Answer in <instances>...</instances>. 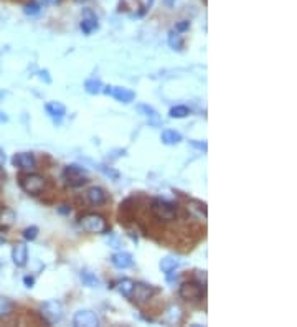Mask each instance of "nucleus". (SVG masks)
<instances>
[{
    "label": "nucleus",
    "instance_id": "nucleus-21",
    "mask_svg": "<svg viewBox=\"0 0 297 327\" xmlns=\"http://www.w3.org/2000/svg\"><path fill=\"white\" fill-rule=\"evenodd\" d=\"M160 139H162L163 144H167V145H175V144H178V142L182 141V134H180V132L174 131V129H167V131L162 132Z\"/></svg>",
    "mask_w": 297,
    "mask_h": 327
},
{
    "label": "nucleus",
    "instance_id": "nucleus-36",
    "mask_svg": "<svg viewBox=\"0 0 297 327\" xmlns=\"http://www.w3.org/2000/svg\"><path fill=\"white\" fill-rule=\"evenodd\" d=\"M4 164H5V152L0 149V169L4 167Z\"/></svg>",
    "mask_w": 297,
    "mask_h": 327
},
{
    "label": "nucleus",
    "instance_id": "nucleus-27",
    "mask_svg": "<svg viewBox=\"0 0 297 327\" xmlns=\"http://www.w3.org/2000/svg\"><path fill=\"white\" fill-rule=\"evenodd\" d=\"M84 88L89 95H99V93H103L104 86L99 79H88V81L84 83Z\"/></svg>",
    "mask_w": 297,
    "mask_h": 327
},
{
    "label": "nucleus",
    "instance_id": "nucleus-15",
    "mask_svg": "<svg viewBox=\"0 0 297 327\" xmlns=\"http://www.w3.org/2000/svg\"><path fill=\"white\" fill-rule=\"evenodd\" d=\"M137 111L141 112L142 116H145L149 119V124L152 126H160L162 121H160V116H158V112L152 108L149 104H137Z\"/></svg>",
    "mask_w": 297,
    "mask_h": 327
},
{
    "label": "nucleus",
    "instance_id": "nucleus-29",
    "mask_svg": "<svg viewBox=\"0 0 297 327\" xmlns=\"http://www.w3.org/2000/svg\"><path fill=\"white\" fill-rule=\"evenodd\" d=\"M38 233H40L38 226H28V228L23 230V238L26 242H33V240L38 236Z\"/></svg>",
    "mask_w": 297,
    "mask_h": 327
},
{
    "label": "nucleus",
    "instance_id": "nucleus-1",
    "mask_svg": "<svg viewBox=\"0 0 297 327\" xmlns=\"http://www.w3.org/2000/svg\"><path fill=\"white\" fill-rule=\"evenodd\" d=\"M150 212L158 222H175L177 220V205L163 198H154L150 203Z\"/></svg>",
    "mask_w": 297,
    "mask_h": 327
},
{
    "label": "nucleus",
    "instance_id": "nucleus-41",
    "mask_svg": "<svg viewBox=\"0 0 297 327\" xmlns=\"http://www.w3.org/2000/svg\"><path fill=\"white\" fill-rule=\"evenodd\" d=\"M78 2H86V0H78Z\"/></svg>",
    "mask_w": 297,
    "mask_h": 327
},
{
    "label": "nucleus",
    "instance_id": "nucleus-4",
    "mask_svg": "<svg viewBox=\"0 0 297 327\" xmlns=\"http://www.w3.org/2000/svg\"><path fill=\"white\" fill-rule=\"evenodd\" d=\"M18 184L28 195H40L45 190V179L38 173H23V175H20Z\"/></svg>",
    "mask_w": 297,
    "mask_h": 327
},
{
    "label": "nucleus",
    "instance_id": "nucleus-16",
    "mask_svg": "<svg viewBox=\"0 0 297 327\" xmlns=\"http://www.w3.org/2000/svg\"><path fill=\"white\" fill-rule=\"evenodd\" d=\"M96 28H97V17L89 9H86L83 13V20H81V30L89 35V33Z\"/></svg>",
    "mask_w": 297,
    "mask_h": 327
},
{
    "label": "nucleus",
    "instance_id": "nucleus-6",
    "mask_svg": "<svg viewBox=\"0 0 297 327\" xmlns=\"http://www.w3.org/2000/svg\"><path fill=\"white\" fill-rule=\"evenodd\" d=\"M205 292V286H202L196 281H185L182 283L180 289H178V294L182 299L188 303H200Z\"/></svg>",
    "mask_w": 297,
    "mask_h": 327
},
{
    "label": "nucleus",
    "instance_id": "nucleus-31",
    "mask_svg": "<svg viewBox=\"0 0 297 327\" xmlns=\"http://www.w3.org/2000/svg\"><path fill=\"white\" fill-rule=\"evenodd\" d=\"M99 169H101V170L106 173V175L111 177V179H114V180H116V179H119V172L112 170V169H108V167H106V165H101V167H99Z\"/></svg>",
    "mask_w": 297,
    "mask_h": 327
},
{
    "label": "nucleus",
    "instance_id": "nucleus-33",
    "mask_svg": "<svg viewBox=\"0 0 297 327\" xmlns=\"http://www.w3.org/2000/svg\"><path fill=\"white\" fill-rule=\"evenodd\" d=\"M38 78L42 79V81L45 79V83H51V78L48 76V71H40L38 73Z\"/></svg>",
    "mask_w": 297,
    "mask_h": 327
},
{
    "label": "nucleus",
    "instance_id": "nucleus-5",
    "mask_svg": "<svg viewBox=\"0 0 297 327\" xmlns=\"http://www.w3.org/2000/svg\"><path fill=\"white\" fill-rule=\"evenodd\" d=\"M63 179L68 187H71V189H78V187H83L86 182H88V173H86L83 167L71 164V165L64 167Z\"/></svg>",
    "mask_w": 297,
    "mask_h": 327
},
{
    "label": "nucleus",
    "instance_id": "nucleus-22",
    "mask_svg": "<svg viewBox=\"0 0 297 327\" xmlns=\"http://www.w3.org/2000/svg\"><path fill=\"white\" fill-rule=\"evenodd\" d=\"M79 279H81V283L84 286H88V288H97L99 286V278L94 275V273H91L88 270L79 273Z\"/></svg>",
    "mask_w": 297,
    "mask_h": 327
},
{
    "label": "nucleus",
    "instance_id": "nucleus-20",
    "mask_svg": "<svg viewBox=\"0 0 297 327\" xmlns=\"http://www.w3.org/2000/svg\"><path fill=\"white\" fill-rule=\"evenodd\" d=\"M187 210L190 213H196L198 218H203V220L207 218V206H205V203L198 202V200H188Z\"/></svg>",
    "mask_w": 297,
    "mask_h": 327
},
{
    "label": "nucleus",
    "instance_id": "nucleus-19",
    "mask_svg": "<svg viewBox=\"0 0 297 327\" xmlns=\"http://www.w3.org/2000/svg\"><path fill=\"white\" fill-rule=\"evenodd\" d=\"M182 309L178 308V306H170L169 311L165 312V316H163V321L165 322H169V324H178L182 321Z\"/></svg>",
    "mask_w": 297,
    "mask_h": 327
},
{
    "label": "nucleus",
    "instance_id": "nucleus-2",
    "mask_svg": "<svg viewBox=\"0 0 297 327\" xmlns=\"http://www.w3.org/2000/svg\"><path fill=\"white\" fill-rule=\"evenodd\" d=\"M79 226L86 231L91 233V235H103L108 230V223H106V218L103 215H97V213H88L79 218Z\"/></svg>",
    "mask_w": 297,
    "mask_h": 327
},
{
    "label": "nucleus",
    "instance_id": "nucleus-39",
    "mask_svg": "<svg viewBox=\"0 0 297 327\" xmlns=\"http://www.w3.org/2000/svg\"><path fill=\"white\" fill-rule=\"evenodd\" d=\"M5 95H7V93H5V91H2V90H0V99H4V98H5Z\"/></svg>",
    "mask_w": 297,
    "mask_h": 327
},
{
    "label": "nucleus",
    "instance_id": "nucleus-3",
    "mask_svg": "<svg viewBox=\"0 0 297 327\" xmlns=\"http://www.w3.org/2000/svg\"><path fill=\"white\" fill-rule=\"evenodd\" d=\"M40 314H42L43 321L48 325L58 324L63 319V306L59 301H56V299H50V301L42 304Z\"/></svg>",
    "mask_w": 297,
    "mask_h": 327
},
{
    "label": "nucleus",
    "instance_id": "nucleus-14",
    "mask_svg": "<svg viewBox=\"0 0 297 327\" xmlns=\"http://www.w3.org/2000/svg\"><path fill=\"white\" fill-rule=\"evenodd\" d=\"M15 220H17L15 212L9 209V206L0 205V230H9L15 223Z\"/></svg>",
    "mask_w": 297,
    "mask_h": 327
},
{
    "label": "nucleus",
    "instance_id": "nucleus-37",
    "mask_svg": "<svg viewBox=\"0 0 297 327\" xmlns=\"http://www.w3.org/2000/svg\"><path fill=\"white\" fill-rule=\"evenodd\" d=\"M7 121H9V116H7L4 111H0V123H7Z\"/></svg>",
    "mask_w": 297,
    "mask_h": 327
},
{
    "label": "nucleus",
    "instance_id": "nucleus-13",
    "mask_svg": "<svg viewBox=\"0 0 297 327\" xmlns=\"http://www.w3.org/2000/svg\"><path fill=\"white\" fill-rule=\"evenodd\" d=\"M111 263L119 270H127V268H132V264H134V258H132V255L127 251H119L116 255H112Z\"/></svg>",
    "mask_w": 297,
    "mask_h": 327
},
{
    "label": "nucleus",
    "instance_id": "nucleus-42",
    "mask_svg": "<svg viewBox=\"0 0 297 327\" xmlns=\"http://www.w3.org/2000/svg\"><path fill=\"white\" fill-rule=\"evenodd\" d=\"M0 185H2V180H0Z\"/></svg>",
    "mask_w": 297,
    "mask_h": 327
},
{
    "label": "nucleus",
    "instance_id": "nucleus-17",
    "mask_svg": "<svg viewBox=\"0 0 297 327\" xmlns=\"http://www.w3.org/2000/svg\"><path fill=\"white\" fill-rule=\"evenodd\" d=\"M45 109L46 112L55 119V121H59V119H63L66 116V108H64V104L61 103H58V101H51V103H46L45 106Z\"/></svg>",
    "mask_w": 297,
    "mask_h": 327
},
{
    "label": "nucleus",
    "instance_id": "nucleus-23",
    "mask_svg": "<svg viewBox=\"0 0 297 327\" xmlns=\"http://www.w3.org/2000/svg\"><path fill=\"white\" fill-rule=\"evenodd\" d=\"M13 309H15V306L10 301L9 298H4L0 296V319H7L13 314Z\"/></svg>",
    "mask_w": 297,
    "mask_h": 327
},
{
    "label": "nucleus",
    "instance_id": "nucleus-12",
    "mask_svg": "<svg viewBox=\"0 0 297 327\" xmlns=\"http://www.w3.org/2000/svg\"><path fill=\"white\" fill-rule=\"evenodd\" d=\"M12 259L15 266L18 268H23V266L28 263V246L25 243H17L12 248Z\"/></svg>",
    "mask_w": 297,
    "mask_h": 327
},
{
    "label": "nucleus",
    "instance_id": "nucleus-24",
    "mask_svg": "<svg viewBox=\"0 0 297 327\" xmlns=\"http://www.w3.org/2000/svg\"><path fill=\"white\" fill-rule=\"evenodd\" d=\"M134 281L132 279H129V278H125V279H122V281H119L117 283V289H119V292L124 296V298H127V299H130V294H132V289H134Z\"/></svg>",
    "mask_w": 297,
    "mask_h": 327
},
{
    "label": "nucleus",
    "instance_id": "nucleus-8",
    "mask_svg": "<svg viewBox=\"0 0 297 327\" xmlns=\"http://www.w3.org/2000/svg\"><path fill=\"white\" fill-rule=\"evenodd\" d=\"M73 324L76 327H97L99 319L92 311L89 309H81L78 311L75 317H73Z\"/></svg>",
    "mask_w": 297,
    "mask_h": 327
},
{
    "label": "nucleus",
    "instance_id": "nucleus-38",
    "mask_svg": "<svg viewBox=\"0 0 297 327\" xmlns=\"http://www.w3.org/2000/svg\"><path fill=\"white\" fill-rule=\"evenodd\" d=\"M163 2H165V4H167L169 7H172V5H174V4H175V0H163Z\"/></svg>",
    "mask_w": 297,
    "mask_h": 327
},
{
    "label": "nucleus",
    "instance_id": "nucleus-10",
    "mask_svg": "<svg viewBox=\"0 0 297 327\" xmlns=\"http://www.w3.org/2000/svg\"><path fill=\"white\" fill-rule=\"evenodd\" d=\"M12 162L20 170H33L37 167V159L31 152H18L13 156Z\"/></svg>",
    "mask_w": 297,
    "mask_h": 327
},
{
    "label": "nucleus",
    "instance_id": "nucleus-34",
    "mask_svg": "<svg viewBox=\"0 0 297 327\" xmlns=\"http://www.w3.org/2000/svg\"><path fill=\"white\" fill-rule=\"evenodd\" d=\"M23 283H25L26 286H28V288H31L33 283H35V278H33V276H25V278H23Z\"/></svg>",
    "mask_w": 297,
    "mask_h": 327
},
{
    "label": "nucleus",
    "instance_id": "nucleus-40",
    "mask_svg": "<svg viewBox=\"0 0 297 327\" xmlns=\"http://www.w3.org/2000/svg\"><path fill=\"white\" fill-rule=\"evenodd\" d=\"M5 243V238H0V245H4Z\"/></svg>",
    "mask_w": 297,
    "mask_h": 327
},
{
    "label": "nucleus",
    "instance_id": "nucleus-32",
    "mask_svg": "<svg viewBox=\"0 0 297 327\" xmlns=\"http://www.w3.org/2000/svg\"><path fill=\"white\" fill-rule=\"evenodd\" d=\"M190 145H191V147L198 149V151H202V152H207V149H208L207 142H196V141H190Z\"/></svg>",
    "mask_w": 297,
    "mask_h": 327
},
{
    "label": "nucleus",
    "instance_id": "nucleus-7",
    "mask_svg": "<svg viewBox=\"0 0 297 327\" xmlns=\"http://www.w3.org/2000/svg\"><path fill=\"white\" fill-rule=\"evenodd\" d=\"M154 294H155V289L152 288L150 284L136 283V284H134V289H132L130 299H132V301H134L136 304H144V303H149Z\"/></svg>",
    "mask_w": 297,
    "mask_h": 327
},
{
    "label": "nucleus",
    "instance_id": "nucleus-11",
    "mask_svg": "<svg viewBox=\"0 0 297 327\" xmlns=\"http://www.w3.org/2000/svg\"><path fill=\"white\" fill-rule=\"evenodd\" d=\"M86 198H88V202L92 205V206H103L108 203V193L103 189V187H91V189L86 192Z\"/></svg>",
    "mask_w": 297,
    "mask_h": 327
},
{
    "label": "nucleus",
    "instance_id": "nucleus-35",
    "mask_svg": "<svg viewBox=\"0 0 297 327\" xmlns=\"http://www.w3.org/2000/svg\"><path fill=\"white\" fill-rule=\"evenodd\" d=\"M38 4H45V5H56L59 4V0H37Z\"/></svg>",
    "mask_w": 297,
    "mask_h": 327
},
{
    "label": "nucleus",
    "instance_id": "nucleus-28",
    "mask_svg": "<svg viewBox=\"0 0 297 327\" xmlns=\"http://www.w3.org/2000/svg\"><path fill=\"white\" fill-rule=\"evenodd\" d=\"M23 12H25L28 17H37V15H40V13H42V5L37 4V2H33V4H26V5H25V9H23Z\"/></svg>",
    "mask_w": 297,
    "mask_h": 327
},
{
    "label": "nucleus",
    "instance_id": "nucleus-26",
    "mask_svg": "<svg viewBox=\"0 0 297 327\" xmlns=\"http://www.w3.org/2000/svg\"><path fill=\"white\" fill-rule=\"evenodd\" d=\"M188 114H190V109L187 108V106H183V104L174 106V108L169 111V116L174 117V119H183V117H187Z\"/></svg>",
    "mask_w": 297,
    "mask_h": 327
},
{
    "label": "nucleus",
    "instance_id": "nucleus-25",
    "mask_svg": "<svg viewBox=\"0 0 297 327\" xmlns=\"http://www.w3.org/2000/svg\"><path fill=\"white\" fill-rule=\"evenodd\" d=\"M169 46L172 50H177V51H180L183 48V40L180 37V33H178V32H170L169 33Z\"/></svg>",
    "mask_w": 297,
    "mask_h": 327
},
{
    "label": "nucleus",
    "instance_id": "nucleus-18",
    "mask_svg": "<svg viewBox=\"0 0 297 327\" xmlns=\"http://www.w3.org/2000/svg\"><path fill=\"white\" fill-rule=\"evenodd\" d=\"M160 270L162 273H165V275H169V273H174L178 266H180V259H178L177 256H165L160 259Z\"/></svg>",
    "mask_w": 297,
    "mask_h": 327
},
{
    "label": "nucleus",
    "instance_id": "nucleus-30",
    "mask_svg": "<svg viewBox=\"0 0 297 327\" xmlns=\"http://www.w3.org/2000/svg\"><path fill=\"white\" fill-rule=\"evenodd\" d=\"M188 28H190V22H188V20H182L180 23H177V25H175V32H178V33L187 32Z\"/></svg>",
    "mask_w": 297,
    "mask_h": 327
},
{
    "label": "nucleus",
    "instance_id": "nucleus-9",
    "mask_svg": "<svg viewBox=\"0 0 297 327\" xmlns=\"http://www.w3.org/2000/svg\"><path fill=\"white\" fill-rule=\"evenodd\" d=\"M103 91L106 93V95H112L117 101L125 103V104L132 103L136 99V93L127 90V88H122V86H104Z\"/></svg>",
    "mask_w": 297,
    "mask_h": 327
}]
</instances>
